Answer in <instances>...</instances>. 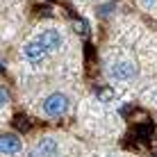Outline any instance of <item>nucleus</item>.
Listing matches in <instances>:
<instances>
[{
	"label": "nucleus",
	"mask_w": 157,
	"mask_h": 157,
	"mask_svg": "<svg viewBox=\"0 0 157 157\" xmlns=\"http://www.w3.org/2000/svg\"><path fill=\"white\" fill-rule=\"evenodd\" d=\"M46 55H48V50L41 46V43H36V41H30V43H25V46H23V57L28 59V62H32V64L43 62Z\"/></svg>",
	"instance_id": "4"
},
{
	"label": "nucleus",
	"mask_w": 157,
	"mask_h": 157,
	"mask_svg": "<svg viewBox=\"0 0 157 157\" xmlns=\"http://www.w3.org/2000/svg\"><path fill=\"white\" fill-rule=\"evenodd\" d=\"M0 98H2V105H7V100H9V94H7V89L2 86V91H0Z\"/></svg>",
	"instance_id": "10"
},
{
	"label": "nucleus",
	"mask_w": 157,
	"mask_h": 157,
	"mask_svg": "<svg viewBox=\"0 0 157 157\" xmlns=\"http://www.w3.org/2000/svg\"><path fill=\"white\" fill-rule=\"evenodd\" d=\"M73 25H75V32H80L82 36H86V32H89V25H86L84 21H75Z\"/></svg>",
	"instance_id": "7"
},
{
	"label": "nucleus",
	"mask_w": 157,
	"mask_h": 157,
	"mask_svg": "<svg viewBox=\"0 0 157 157\" xmlns=\"http://www.w3.org/2000/svg\"><path fill=\"white\" fill-rule=\"evenodd\" d=\"M36 43H41L43 48H46L48 52H52V50H59L62 48V43H64V36H62V32L55 30V28H46V30H41L39 34H36Z\"/></svg>",
	"instance_id": "2"
},
{
	"label": "nucleus",
	"mask_w": 157,
	"mask_h": 157,
	"mask_svg": "<svg viewBox=\"0 0 157 157\" xmlns=\"http://www.w3.org/2000/svg\"><path fill=\"white\" fill-rule=\"evenodd\" d=\"M141 5L146 9H157V0H141Z\"/></svg>",
	"instance_id": "9"
},
{
	"label": "nucleus",
	"mask_w": 157,
	"mask_h": 157,
	"mask_svg": "<svg viewBox=\"0 0 157 157\" xmlns=\"http://www.w3.org/2000/svg\"><path fill=\"white\" fill-rule=\"evenodd\" d=\"M98 98L107 102V100H112V98H114V91H109V89H100V91H98Z\"/></svg>",
	"instance_id": "8"
},
{
	"label": "nucleus",
	"mask_w": 157,
	"mask_h": 157,
	"mask_svg": "<svg viewBox=\"0 0 157 157\" xmlns=\"http://www.w3.org/2000/svg\"><path fill=\"white\" fill-rule=\"evenodd\" d=\"M112 78L118 80V82H130V80L137 78V66H134L132 62H128V59L116 62L114 66H112Z\"/></svg>",
	"instance_id": "3"
},
{
	"label": "nucleus",
	"mask_w": 157,
	"mask_h": 157,
	"mask_svg": "<svg viewBox=\"0 0 157 157\" xmlns=\"http://www.w3.org/2000/svg\"><path fill=\"white\" fill-rule=\"evenodd\" d=\"M0 150H2V155H16V153L23 150V141H21L16 134L7 132V134L0 137Z\"/></svg>",
	"instance_id": "5"
},
{
	"label": "nucleus",
	"mask_w": 157,
	"mask_h": 157,
	"mask_svg": "<svg viewBox=\"0 0 157 157\" xmlns=\"http://www.w3.org/2000/svg\"><path fill=\"white\" fill-rule=\"evenodd\" d=\"M155 100H157V91H155Z\"/></svg>",
	"instance_id": "11"
},
{
	"label": "nucleus",
	"mask_w": 157,
	"mask_h": 157,
	"mask_svg": "<svg viewBox=\"0 0 157 157\" xmlns=\"http://www.w3.org/2000/svg\"><path fill=\"white\" fill-rule=\"evenodd\" d=\"M68 107H71L68 96L55 91V94H50L46 100H43V114L50 116V118H59V116H64L68 112Z\"/></svg>",
	"instance_id": "1"
},
{
	"label": "nucleus",
	"mask_w": 157,
	"mask_h": 157,
	"mask_svg": "<svg viewBox=\"0 0 157 157\" xmlns=\"http://www.w3.org/2000/svg\"><path fill=\"white\" fill-rule=\"evenodd\" d=\"M36 157H59V144L57 139L52 137H43L39 144H36Z\"/></svg>",
	"instance_id": "6"
}]
</instances>
